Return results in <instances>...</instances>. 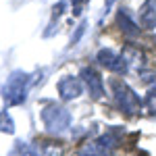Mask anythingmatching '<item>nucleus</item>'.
I'll use <instances>...</instances> for the list:
<instances>
[{"label":"nucleus","instance_id":"obj_1","mask_svg":"<svg viewBox=\"0 0 156 156\" xmlns=\"http://www.w3.org/2000/svg\"><path fill=\"white\" fill-rule=\"evenodd\" d=\"M110 85H112V94H115V102L119 104L127 115H133L142 108V98L133 92L129 85L121 79H110Z\"/></svg>","mask_w":156,"mask_h":156},{"label":"nucleus","instance_id":"obj_8","mask_svg":"<svg viewBox=\"0 0 156 156\" xmlns=\"http://www.w3.org/2000/svg\"><path fill=\"white\" fill-rule=\"evenodd\" d=\"M117 21L121 23V27H123V31H127V34H137V29H140V25H135L127 17V12L125 11H119V15H117Z\"/></svg>","mask_w":156,"mask_h":156},{"label":"nucleus","instance_id":"obj_9","mask_svg":"<svg viewBox=\"0 0 156 156\" xmlns=\"http://www.w3.org/2000/svg\"><path fill=\"white\" fill-rule=\"evenodd\" d=\"M0 131H4V133H12V131H15L12 119H11V115H9L6 110L0 112Z\"/></svg>","mask_w":156,"mask_h":156},{"label":"nucleus","instance_id":"obj_7","mask_svg":"<svg viewBox=\"0 0 156 156\" xmlns=\"http://www.w3.org/2000/svg\"><path fill=\"white\" fill-rule=\"evenodd\" d=\"M140 23L152 29L156 27V0H146L144 6L140 9Z\"/></svg>","mask_w":156,"mask_h":156},{"label":"nucleus","instance_id":"obj_4","mask_svg":"<svg viewBox=\"0 0 156 156\" xmlns=\"http://www.w3.org/2000/svg\"><path fill=\"white\" fill-rule=\"evenodd\" d=\"M98 62H100L102 67H106L108 71L119 73V75H125V73L129 71L125 58H123L121 54H117V52H112L110 48H104V50L98 52Z\"/></svg>","mask_w":156,"mask_h":156},{"label":"nucleus","instance_id":"obj_5","mask_svg":"<svg viewBox=\"0 0 156 156\" xmlns=\"http://www.w3.org/2000/svg\"><path fill=\"white\" fill-rule=\"evenodd\" d=\"M81 79H83L85 87L90 92L92 98H102L104 96V81H102V75L92 69V67H83L81 69Z\"/></svg>","mask_w":156,"mask_h":156},{"label":"nucleus","instance_id":"obj_3","mask_svg":"<svg viewBox=\"0 0 156 156\" xmlns=\"http://www.w3.org/2000/svg\"><path fill=\"white\" fill-rule=\"evenodd\" d=\"M27 87H29V83H27V75L25 73H12L11 79L6 81V85H4V100L11 104V106H17V104H21L25 100V96H27Z\"/></svg>","mask_w":156,"mask_h":156},{"label":"nucleus","instance_id":"obj_6","mask_svg":"<svg viewBox=\"0 0 156 156\" xmlns=\"http://www.w3.org/2000/svg\"><path fill=\"white\" fill-rule=\"evenodd\" d=\"M81 92H83V85L73 75H67L58 81V96L62 100H75V98L81 96Z\"/></svg>","mask_w":156,"mask_h":156},{"label":"nucleus","instance_id":"obj_10","mask_svg":"<svg viewBox=\"0 0 156 156\" xmlns=\"http://www.w3.org/2000/svg\"><path fill=\"white\" fill-rule=\"evenodd\" d=\"M144 81H150V83H152V92L156 94V73H152L150 77L146 75V77H144Z\"/></svg>","mask_w":156,"mask_h":156},{"label":"nucleus","instance_id":"obj_2","mask_svg":"<svg viewBox=\"0 0 156 156\" xmlns=\"http://www.w3.org/2000/svg\"><path fill=\"white\" fill-rule=\"evenodd\" d=\"M42 121L46 125V129L52 133H62L69 123H71V115L69 110L60 104H52V106H46L42 110Z\"/></svg>","mask_w":156,"mask_h":156}]
</instances>
